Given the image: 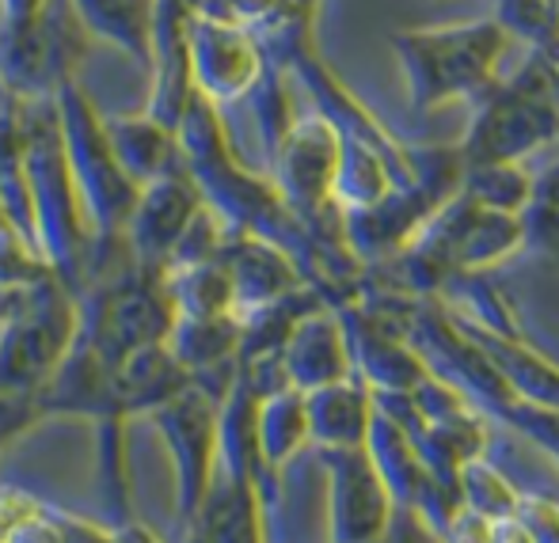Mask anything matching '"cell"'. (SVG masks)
I'll return each mask as SVG.
<instances>
[{"instance_id": "8d00e7d4", "label": "cell", "mask_w": 559, "mask_h": 543, "mask_svg": "<svg viewBox=\"0 0 559 543\" xmlns=\"http://www.w3.org/2000/svg\"><path fill=\"white\" fill-rule=\"evenodd\" d=\"M8 225V214H4V202H0V228Z\"/></svg>"}, {"instance_id": "3957f363", "label": "cell", "mask_w": 559, "mask_h": 543, "mask_svg": "<svg viewBox=\"0 0 559 543\" xmlns=\"http://www.w3.org/2000/svg\"><path fill=\"white\" fill-rule=\"evenodd\" d=\"M407 84V104L419 114L453 104H476L502 81L510 35L491 20L445 23V27H404L389 38Z\"/></svg>"}, {"instance_id": "2e32d148", "label": "cell", "mask_w": 559, "mask_h": 543, "mask_svg": "<svg viewBox=\"0 0 559 543\" xmlns=\"http://www.w3.org/2000/svg\"><path fill=\"white\" fill-rule=\"evenodd\" d=\"M282 376L289 388L297 391H317L324 384L346 381L354 376L350 365V346H346V330L338 319V309L332 304H317L309 309L297 327L289 330L286 346L278 353Z\"/></svg>"}, {"instance_id": "4316f807", "label": "cell", "mask_w": 559, "mask_h": 543, "mask_svg": "<svg viewBox=\"0 0 559 543\" xmlns=\"http://www.w3.org/2000/svg\"><path fill=\"white\" fill-rule=\"evenodd\" d=\"M248 107H251V118H255V137H259V148H263V160H271V153L278 148V141L286 137V130L297 118L286 69L266 61V73H263V81L255 84V92L248 96Z\"/></svg>"}, {"instance_id": "9a60e30c", "label": "cell", "mask_w": 559, "mask_h": 543, "mask_svg": "<svg viewBox=\"0 0 559 543\" xmlns=\"http://www.w3.org/2000/svg\"><path fill=\"white\" fill-rule=\"evenodd\" d=\"M228 274H233L236 316L248 319L255 312L278 304L282 297L297 293L305 286V270L286 248L263 240L251 232H233V240L222 251Z\"/></svg>"}, {"instance_id": "277c9868", "label": "cell", "mask_w": 559, "mask_h": 543, "mask_svg": "<svg viewBox=\"0 0 559 543\" xmlns=\"http://www.w3.org/2000/svg\"><path fill=\"white\" fill-rule=\"evenodd\" d=\"M61 110V133H66L69 168H73L76 191L84 202V217L92 228V258H88V281L96 274H107L130 258L126 251V225L138 206L141 186L126 176L118 164L111 137H107L104 110L88 96L81 81H69L58 92ZM84 281V286H88Z\"/></svg>"}, {"instance_id": "ac0fdd59", "label": "cell", "mask_w": 559, "mask_h": 543, "mask_svg": "<svg viewBox=\"0 0 559 543\" xmlns=\"http://www.w3.org/2000/svg\"><path fill=\"white\" fill-rule=\"evenodd\" d=\"M168 350L191 373L199 388L214 391V373H236L243 342L240 316H176L168 330ZM222 399V396H217Z\"/></svg>"}, {"instance_id": "ffe728a7", "label": "cell", "mask_w": 559, "mask_h": 543, "mask_svg": "<svg viewBox=\"0 0 559 543\" xmlns=\"http://www.w3.org/2000/svg\"><path fill=\"white\" fill-rule=\"evenodd\" d=\"M191 373L171 358L168 342H153L133 350L115 365V414L130 419V414H153L160 403L191 388Z\"/></svg>"}, {"instance_id": "f546056e", "label": "cell", "mask_w": 559, "mask_h": 543, "mask_svg": "<svg viewBox=\"0 0 559 543\" xmlns=\"http://www.w3.org/2000/svg\"><path fill=\"white\" fill-rule=\"evenodd\" d=\"M278 8H282V0H202L199 12L214 15V20H225V23H236V27L259 31Z\"/></svg>"}, {"instance_id": "4fadbf2b", "label": "cell", "mask_w": 559, "mask_h": 543, "mask_svg": "<svg viewBox=\"0 0 559 543\" xmlns=\"http://www.w3.org/2000/svg\"><path fill=\"white\" fill-rule=\"evenodd\" d=\"M338 319L350 346L354 376L369 391H415L430 376L427 358L366 304H338Z\"/></svg>"}, {"instance_id": "603a6c76", "label": "cell", "mask_w": 559, "mask_h": 543, "mask_svg": "<svg viewBox=\"0 0 559 543\" xmlns=\"http://www.w3.org/2000/svg\"><path fill=\"white\" fill-rule=\"evenodd\" d=\"M255 445L259 460L282 468L305 445H309V414H305V391L278 388L259 396L255 407Z\"/></svg>"}, {"instance_id": "8992f818", "label": "cell", "mask_w": 559, "mask_h": 543, "mask_svg": "<svg viewBox=\"0 0 559 543\" xmlns=\"http://www.w3.org/2000/svg\"><path fill=\"white\" fill-rule=\"evenodd\" d=\"M518 248H525L522 217L487 209L464 191H456L423 220V228L396 255L427 289L449 278H464V274H484L487 266L510 258Z\"/></svg>"}, {"instance_id": "74e56055", "label": "cell", "mask_w": 559, "mask_h": 543, "mask_svg": "<svg viewBox=\"0 0 559 543\" xmlns=\"http://www.w3.org/2000/svg\"><path fill=\"white\" fill-rule=\"evenodd\" d=\"M552 4H556V12H559V0H552Z\"/></svg>"}, {"instance_id": "1f68e13d", "label": "cell", "mask_w": 559, "mask_h": 543, "mask_svg": "<svg viewBox=\"0 0 559 543\" xmlns=\"http://www.w3.org/2000/svg\"><path fill=\"white\" fill-rule=\"evenodd\" d=\"M522 228H525V243H533V248H540L545 255L559 258V209L530 202L522 214Z\"/></svg>"}, {"instance_id": "8fae6325", "label": "cell", "mask_w": 559, "mask_h": 543, "mask_svg": "<svg viewBox=\"0 0 559 543\" xmlns=\"http://www.w3.org/2000/svg\"><path fill=\"white\" fill-rule=\"evenodd\" d=\"M332 479V543H381L392 529V491L366 448L328 452Z\"/></svg>"}, {"instance_id": "5bb4252c", "label": "cell", "mask_w": 559, "mask_h": 543, "mask_svg": "<svg viewBox=\"0 0 559 543\" xmlns=\"http://www.w3.org/2000/svg\"><path fill=\"white\" fill-rule=\"evenodd\" d=\"M202 206L206 202H202L194 179L187 176V168L141 186L138 206H133L130 225H126V251H130L133 263L148 266V270H164L171 248L179 243V236L187 232V225Z\"/></svg>"}, {"instance_id": "d6a6232c", "label": "cell", "mask_w": 559, "mask_h": 543, "mask_svg": "<svg viewBox=\"0 0 559 543\" xmlns=\"http://www.w3.org/2000/svg\"><path fill=\"white\" fill-rule=\"evenodd\" d=\"M449 543H491V521L472 509H461L449 521Z\"/></svg>"}, {"instance_id": "4dcf8cb0", "label": "cell", "mask_w": 559, "mask_h": 543, "mask_svg": "<svg viewBox=\"0 0 559 543\" xmlns=\"http://www.w3.org/2000/svg\"><path fill=\"white\" fill-rule=\"evenodd\" d=\"M514 517L525 524L533 543H559V506L545 498H518Z\"/></svg>"}, {"instance_id": "cb8c5ba5", "label": "cell", "mask_w": 559, "mask_h": 543, "mask_svg": "<svg viewBox=\"0 0 559 543\" xmlns=\"http://www.w3.org/2000/svg\"><path fill=\"white\" fill-rule=\"evenodd\" d=\"M164 278H168L176 316H236L233 274L225 258L176 266V270H164Z\"/></svg>"}, {"instance_id": "9c48e42d", "label": "cell", "mask_w": 559, "mask_h": 543, "mask_svg": "<svg viewBox=\"0 0 559 543\" xmlns=\"http://www.w3.org/2000/svg\"><path fill=\"white\" fill-rule=\"evenodd\" d=\"M217 407H222V399L214 391L191 384V388H183L153 411L156 430H160L171 463H176V514L183 524L194 517L210 479H214Z\"/></svg>"}, {"instance_id": "6da1fadb", "label": "cell", "mask_w": 559, "mask_h": 543, "mask_svg": "<svg viewBox=\"0 0 559 543\" xmlns=\"http://www.w3.org/2000/svg\"><path fill=\"white\" fill-rule=\"evenodd\" d=\"M179 148H183L187 176L202 191V202L210 209H217L236 232L263 236V240L286 248L301 270L328 266L309 228L289 214V206L278 198L271 179L251 171L240 160V153H236L233 137L225 130L222 107L194 96L183 122H179Z\"/></svg>"}, {"instance_id": "484cf974", "label": "cell", "mask_w": 559, "mask_h": 543, "mask_svg": "<svg viewBox=\"0 0 559 543\" xmlns=\"http://www.w3.org/2000/svg\"><path fill=\"white\" fill-rule=\"evenodd\" d=\"M495 23L522 43L525 53H545L559 61V12L552 0H495Z\"/></svg>"}, {"instance_id": "30bf717a", "label": "cell", "mask_w": 559, "mask_h": 543, "mask_svg": "<svg viewBox=\"0 0 559 543\" xmlns=\"http://www.w3.org/2000/svg\"><path fill=\"white\" fill-rule=\"evenodd\" d=\"M266 73V53L248 27L194 12L191 20V81L194 96L214 107L248 104Z\"/></svg>"}, {"instance_id": "52a82bcc", "label": "cell", "mask_w": 559, "mask_h": 543, "mask_svg": "<svg viewBox=\"0 0 559 543\" xmlns=\"http://www.w3.org/2000/svg\"><path fill=\"white\" fill-rule=\"evenodd\" d=\"M338 130L320 110L297 114L286 137L266 160V179L274 183L278 198L289 206V214L309 228L324 255L328 270H335V251L350 255L343 240V214L335 206V171H338ZM338 278V270H335Z\"/></svg>"}, {"instance_id": "e575fe53", "label": "cell", "mask_w": 559, "mask_h": 543, "mask_svg": "<svg viewBox=\"0 0 559 543\" xmlns=\"http://www.w3.org/2000/svg\"><path fill=\"white\" fill-rule=\"evenodd\" d=\"M491 543H533V540L518 517H502V521H491Z\"/></svg>"}, {"instance_id": "d6986e66", "label": "cell", "mask_w": 559, "mask_h": 543, "mask_svg": "<svg viewBox=\"0 0 559 543\" xmlns=\"http://www.w3.org/2000/svg\"><path fill=\"white\" fill-rule=\"evenodd\" d=\"M305 414H309V441L328 452L335 448H366L369 426H373V391L358 381L324 384L317 391H305Z\"/></svg>"}, {"instance_id": "5b68a950", "label": "cell", "mask_w": 559, "mask_h": 543, "mask_svg": "<svg viewBox=\"0 0 559 543\" xmlns=\"http://www.w3.org/2000/svg\"><path fill=\"white\" fill-rule=\"evenodd\" d=\"M559 141V76L545 53H525L522 69L502 76L472 104L464 137L456 141L461 164L525 160Z\"/></svg>"}, {"instance_id": "7a4b0ae2", "label": "cell", "mask_w": 559, "mask_h": 543, "mask_svg": "<svg viewBox=\"0 0 559 543\" xmlns=\"http://www.w3.org/2000/svg\"><path fill=\"white\" fill-rule=\"evenodd\" d=\"M23 156H27L31 206H35V243L50 270L73 293H81L88 281L92 228L69 168L58 96L23 99Z\"/></svg>"}, {"instance_id": "44dd1931", "label": "cell", "mask_w": 559, "mask_h": 543, "mask_svg": "<svg viewBox=\"0 0 559 543\" xmlns=\"http://www.w3.org/2000/svg\"><path fill=\"white\" fill-rule=\"evenodd\" d=\"M468 335L479 342V350L491 358V365L502 373L507 388L514 396H522L525 403L540 407V411L559 414V365L548 361L540 350H533L530 342H522V335L514 330H491L472 324Z\"/></svg>"}, {"instance_id": "f1b7e54d", "label": "cell", "mask_w": 559, "mask_h": 543, "mask_svg": "<svg viewBox=\"0 0 559 543\" xmlns=\"http://www.w3.org/2000/svg\"><path fill=\"white\" fill-rule=\"evenodd\" d=\"M46 278H58V274L50 270L43 251L27 236L15 232L12 225L0 228V286L15 289V293H27V289H35Z\"/></svg>"}, {"instance_id": "ba28073f", "label": "cell", "mask_w": 559, "mask_h": 543, "mask_svg": "<svg viewBox=\"0 0 559 543\" xmlns=\"http://www.w3.org/2000/svg\"><path fill=\"white\" fill-rule=\"evenodd\" d=\"M81 304L61 278L38 281L12 319L0 324V396L35 399L76 342Z\"/></svg>"}, {"instance_id": "d4e9b609", "label": "cell", "mask_w": 559, "mask_h": 543, "mask_svg": "<svg viewBox=\"0 0 559 543\" xmlns=\"http://www.w3.org/2000/svg\"><path fill=\"white\" fill-rule=\"evenodd\" d=\"M461 191L476 198L479 206L499 214H525L533 202V171L525 160H491V164H464Z\"/></svg>"}, {"instance_id": "7402d4cb", "label": "cell", "mask_w": 559, "mask_h": 543, "mask_svg": "<svg viewBox=\"0 0 559 543\" xmlns=\"http://www.w3.org/2000/svg\"><path fill=\"white\" fill-rule=\"evenodd\" d=\"M69 4L81 15L92 43H107L138 69L148 65L156 0H69Z\"/></svg>"}, {"instance_id": "f35d334b", "label": "cell", "mask_w": 559, "mask_h": 543, "mask_svg": "<svg viewBox=\"0 0 559 543\" xmlns=\"http://www.w3.org/2000/svg\"><path fill=\"white\" fill-rule=\"evenodd\" d=\"M556 76H559V61H556Z\"/></svg>"}, {"instance_id": "83f0119b", "label": "cell", "mask_w": 559, "mask_h": 543, "mask_svg": "<svg viewBox=\"0 0 559 543\" xmlns=\"http://www.w3.org/2000/svg\"><path fill=\"white\" fill-rule=\"evenodd\" d=\"M456 491L464 498V509L487 517V521H502V517H514L518 498L522 494L484 460V456H468V460L456 468Z\"/></svg>"}, {"instance_id": "d590c367", "label": "cell", "mask_w": 559, "mask_h": 543, "mask_svg": "<svg viewBox=\"0 0 559 543\" xmlns=\"http://www.w3.org/2000/svg\"><path fill=\"white\" fill-rule=\"evenodd\" d=\"M27 293H31V289H27ZM27 293H15V289L0 286V324H4V319H12L15 312H20V304L27 301Z\"/></svg>"}, {"instance_id": "836d02e7", "label": "cell", "mask_w": 559, "mask_h": 543, "mask_svg": "<svg viewBox=\"0 0 559 543\" xmlns=\"http://www.w3.org/2000/svg\"><path fill=\"white\" fill-rule=\"evenodd\" d=\"M533 202H537V206L559 209V160L548 164L540 176H533Z\"/></svg>"}, {"instance_id": "e0dca14e", "label": "cell", "mask_w": 559, "mask_h": 543, "mask_svg": "<svg viewBox=\"0 0 559 543\" xmlns=\"http://www.w3.org/2000/svg\"><path fill=\"white\" fill-rule=\"evenodd\" d=\"M107 137L126 168V176L138 186H148L164 176L183 171V148H179V125L153 118L148 110L138 114H104Z\"/></svg>"}, {"instance_id": "7c38bea8", "label": "cell", "mask_w": 559, "mask_h": 543, "mask_svg": "<svg viewBox=\"0 0 559 543\" xmlns=\"http://www.w3.org/2000/svg\"><path fill=\"white\" fill-rule=\"evenodd\" d=\"M202 0H156L153 46H148V104L145 110L179 125L194 99L191 81V20Z\"/></svg>"}]
</instances>
